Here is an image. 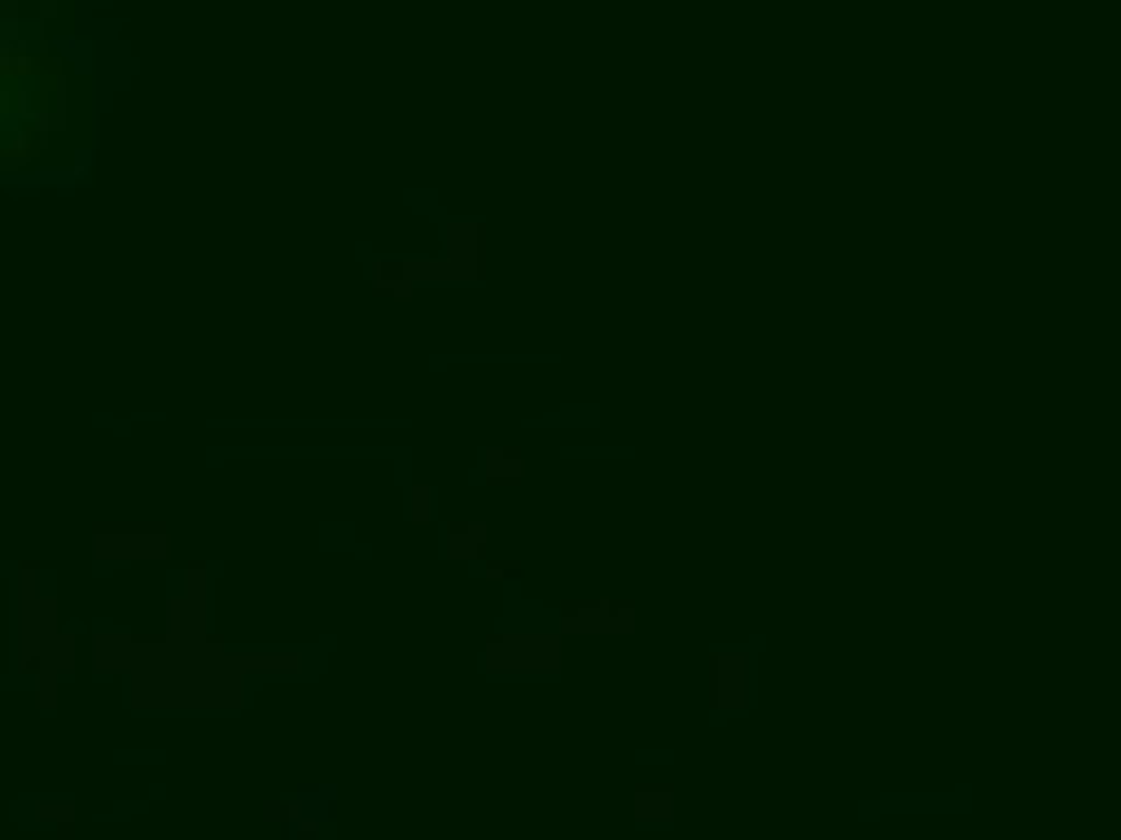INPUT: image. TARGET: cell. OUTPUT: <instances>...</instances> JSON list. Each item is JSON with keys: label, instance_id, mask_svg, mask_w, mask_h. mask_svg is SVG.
I'll return each instance as SVG.
<instances>
[{"label": "cell", "instance_id": "8fae6325", "mask_svg": "<svg viewBox=\"0 0 1121 840\" xmlns=\"http://www.w3.org/2000/svg\"><path fill=\"white\" fill-rule=\"evenodd\" d=\"M451 560H482L487 552V521H447L443 525Z\"/></svg>", "mask_w": 1121, "mask_h": 840}, {"label": "cell", "instance_id": "2e32d148", "mask_svg": "<svg viewBox=\"0 0 1121 840\" xmlns=\"http://www.w3.org/2000/svg\"><path fill=\"white\" fill-rule=\"evenodd\" d=\"M44 657H48V662H53V666H57L62 674H70V670H75V635H70V631H57Z\"/></svg>", "mask_w": 1121, "mask_h": 840}, {"label": "cell", "instance_id": "9c48e42d", "mask_svg": "<svg viewBox=\"0 0 1121 840\" xmlns=\"http://www.w3.org/2000/svg\"><path fill=\"white\" fill-rule=\"evenodd\" d=\"M526 478V451L522 447H487L482 451V482L487 487H518Z\"/></svg>", "mask_w": 1121, "mask_h": 840}, {"label": "cell", "instance_id": "603a6c76", "mask_svg": "<svg viewBox=\"0 0 1121 840\" xmlns=\"http://www.w3.org/2000/svg\"><path fill=\"white\" fill-rule=\"evenodd\" d=\"M518 569H522L518 560H487V565H482V578H487V582H504V578H513Z\"/></svg>", "mask_w": 1121, "mask_h": 840}, {"label": "cell", "instance_id": "4fadbf2b", "mask_svg": "<svg viewBox=\"0 0 1121 840\" xmlns=\"http://www.w3.org/2000/svg\"><path fill=\"white\" fill-rule=\"evenodd\" d=\"M44 154V132L26 119L18 132H13V141L0 150V171H22L26 163H35Z\"/></svg>", "mask_w": 1121, "mask_h": 840}, {"label": "cell", "instance_id": "3957f363", "mask_svg": "<svg viewBox=\"0 0 1121 840\" xmlns=\"http://www.w3.org/2000/svg\"><path fill=\"white\" fill-rule=\"evenodd\" d=\"M560 635H635V604L631 600H565L557 609Z\"/></svg>", "mask_w": 1121, "mask_h": 840}, {"label": "cell", "instance_id": "5bb4252c", "mask_svg": "<svg viewBox=\"0 0 1121 840\" xmlns=\"http://www.w3.org/2000/svg\"><path fill=\"white\" fill-rule=\"evenodd\" d=\"M246 674H303V653H232Z\"/></svg>", "mask_w": 1121, "mask_h": 840}, {"label": "cell", "instance_id": "44dd1931", "mask_svg": "<svg viewBox=\"0 0 1121 840\" xmlns=\"http://www.w3.org/2000/svg\"><path fill=\"white\" fill-rule=\"evenodd\" d=\"M22 596H40V565L35 560H22L18 565V600Z\"/></svg>", "mask_w": 1121, "mask_h": 840}, {"label": "cell", "instance_id": "d6986e66", "mask_svg": "<svg viewBox=\"0 0 1121 840\" xmlns=\"http://www.w3.org/2000/svg\"><path fill=\"white\" fill-rule=\"evenodd\" d=\"M185 596H210V569L202 565V560H193V565H185Z\"/></svg>", "mask_w": 1121, "mask_h": 840}, {"label": "cell", "instance_id": "7402d4cb", "mask_svg": "<svg viewBox=\"0 0 1121 840\" xmlns=\"http://www.w3.org/2000/svg\"><path fill=\"white\" fill-rule=\"evenodd\" d=\"M0 70H4L9 79H18V75H31V70H35V57H22L18 48H4V62H0Z\"/></svg>", "mask_w": 1121, "mask_h": 840}, {"label": "cell", "instance_id": "9a60e30c", "mask_svg": "<svg viewBox=\"0 0 1121 840\" xmlns=\"http://www.w3.org/2000/svg\"><path fill=\"white\" fill-rule=\"evenodd\" d=\"M57 666L48 657H40V670H35V696H40V709L53 713L57 709Z\"/></svg>", "mask_w": 1121, "mask_h": 840}, {"label": "cell", "instance_id": "7a4b0ae2", "mask_svg": "<svg viewBox=\"0 0 1121 840\" xmlns=\"http://www.w3.org/2000/svg\"><path fill=\"white\" fill-rule=\"evenodd\" d=\"M92 556L106 565H128V560H163L167 556V525L150 521V525H128V521H101L92 525Z\"/></svg>", "mask_w": 1121, "mask_h": 840}, {"label": "cell", "instance_id": "ba28073f", "mask_svg": "<svg viewBox=\"0 0 1121 840\" xmlns=\"http://www.w3.org/2000/svg\"><path fill=\"white\" fill-rule=\"evenodd\" d=\"M137 653H141V635H128V631H101L92 640V666L97 674H132L137 666Z\"/></svg>", "mask_w": 1121, "mask_h": 840}, {"label": "cell", "instance_id": "8992f818", "mask_svg": "<svg viewBox=\"0 0 1121 840\" xmlns=\"http://www.w3.org/2000/svg\"><path fill=\"white\" fill-rule=\"evenodd\" d=\"M447 259L456 268V281H482L487 272V228L482 223H447Z\"/></svg>", "mask_w": 1121, "mask_h": 840}, {"label": "cell", "instance_id": "30bf717a", "mask_svg": "<svg viewBox=\"0 0 1121 840\" xmlns=\"http://www.w3.org/2000/svg\"><path fill=\"white\" fill-rule=\"evenodd\" d=\"M631 810H635V823H671L675 819V784H635Z\"/></svg>", "mask_w": 1121, "mask_h": 840}, {"label": "cell", "instance_id": "6da1fadb", "mask_svg": "<svg viewBox=\"0 0 1121 840\" xmlns=\"http://www.w3.org/2000/svg\"><path fill=\"white\" fill-rule=\"evenodd\" d=\"M487 674H557L560 670V631H504L491 635L482 648Z\"/></svg>", "mask_w": 1121, "mask_h": 840}, {"label": "cell", "instance_id": "5b68a950", "mask_svg": "<svg viewBox=\"0 0 1121 840\" xmlns=\"http://www.w3.org/2000/svg\"><path fill=\"white\" fill-rule=\"evenodd\" d=\"M710 705L719 713H745L749 709V653L741 648L710 653Z\"/></svg>", "mask_w": 1121, "mask_h": 840}, {"label": "cell", "instance_id": "7c38bea8", "mask_svg": "<svg viewBox=\"0 0 1121 840\" xmlns=\"http://www.w3.org/2000/svg\"><path fill=\"white\" fill-rule=\"evenodd\" d=\"M416 294V281L407 272V259L390 263V259H377L373 263V298H394V303H407Z\"/></svg>", "mask_w": 1121, "mask_h": 840}, {"label": "cell", "instance_id": "cb8c5ba5", "mask_svg": "<svg viewBox=\"0 0 1121 840\" xmlns=\"http://www.w3.org/2000/svg\"><path fill=\"white\" fill-rule=\"evenodd\" d=\"M294 832H298V837H303V840H320V837H325V828H320V819H307V815H303V819H298V823H294Z\"/></svg>", "mask_w": 1121, "mask_h": 840}, {"label": "cell", "instance_id": "ac0fdd59", "mask_svg": "<svg viewBox=\"0 0 1121 840\" xmlns=\"http://www.w3.org/2000/svg\"><path fill=\"white\" fill-rule=\"evenodd\" d=\"M35 819L40 823H75V801H35Z\"/></svg>", "mask_w": 1121, "mask_h": 840}, {"label": "cell", "instance_id": "277c9868", "mask_svg": "<svg viewBox=\"0 0 1121 840\" xmlns=\"http://www.w3.org/2000/svg\"><path fill=\"white\" fill-rule=\"evenodd\" d=\"M57 600L53 596H22L18 600V670L35 674L40 657L57 635Z\"/></svg>", "mask_w": 1121, "mask_h": 840}, {"label": "cell", "instance_id": "e0dca14e", "mask_svg": "<svg viewBox=\"0 0 1121 840\" xmlns=\"http://www.w3.org/2000/svg\"><path fill=\"white\" fill-rule=\"evenodd\" d=\"M407 516H412L416 525H429V521H434V491H429V487H412V491H407Z\"/></svg>", "mask_w": 1121, "mask_h": 840}, {"label": "cell", "instance_id": "ffe728a7", "mask_svg": "<svg viewBox=\"0 0 1121 840\" xmlns=\"http://www.w3.org/2000/svg\"><path fill=\"white\" fill-rule=\"evenodd\" d=\"M263 819H268V823H298V819H303V801H268V806H263Z\"/></svg>", "mask_w": 1121, "mask_h": 840}, {"label": "cell", "instance_id": "52a82bcc", "mask_svg": "<svg viewBox=\"0 0 1121 840\" xmlns=\"http://www.w3.org/2000/svg\"><path fill=\"white\" fill-rule=\"evenodd\" d=\"M167 635H172V644H181V648H193V644H202L210 631H206V600L202 596H172V604H167Z\"/></svg>", "mask_w": 1121, "mask_h": 840}]
</instances>
